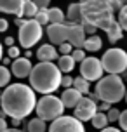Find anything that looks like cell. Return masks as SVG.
<instances>
[{
	"label": "cell",
	"mask_w": 127,
	"mask_h": 132,
	"mask_svg": "<svg viewBox=\"0 0 127 132\" xmlns=\"http://www.w3.org/2000/svg\"><path fill=\"white\" fill-rule=\"evenodd\" d=\"M35 111L38 115V118L45 120V122H54L56 118L63 117V111H65V104L61 97H56V96H42L37 103V108Z\"/></svg>",
	"instance_id": "cell-4"
},
{
	"label": "cell",
	"mask_w": 127,
	"mask_h": 132,
	"mask_svg": "<svg viewBox=\"0 0 127 132\" xmlns=\"http://www.w3.org/2000/svg\"><path fill=\"white\" fill-rule=\"evenodd\" d=\"M73 87L82 94H89V90H91V82L85 80L84 77H77L75 82H73Z\"/></svg>",
	"instance_id": "cell-23"
},
{
	"label": "cell",
	"mask_w": 127,
	"mask_h": 132,
	"mask_svg": "<svg viewBox=\"0 0 127 132\" xmlns=\"http://www.w3.org/2000/svg\"><path fill=\"white\" fill-rule=\"evenodd\" d=\"M4 42H5V45H9V47H12V45H14V38H12V37H7Z\"/></svg>",
	"instance_id": "cell-39"
},
{
	"label": "cell",
	"mask_w": 127,
	"mask_h": 132,
	"mask_svg": "<svg viewBox=\"0 0 127 132\" xmlns=\"http://www.w3.org/2000/svg\"><path fill=\"white\" fill-rule=\"evenodd\" d=\"M91 122H92L94 129H101V130H103V129H106V125H108V122H110V120H108L106 113L98 111V113H96V117H94Z\"/></svg>",
	"instance_id": "cell-21"
},
{
	"label": "cell",
	"mask_w": 127,
	"mask_h": 132,
	"mask_svg": "<svg viewBox=\"0 0 127 132\" xmlns=\"http://www.w3.org/2000/svg\"><path fill=\"white\" fill-rule=\"evenodd\" d=\"M11 70L7 66H0V87H7L11 82Z\"/></svg>",
	"instance_id": "cell-24"
},
{
	"label": "cell",
	"mask_w": 127,
	"mask_h": 132,
	"mask_svg": "<svg viewBox=\"0 0 127 132\" xmlns=\"http://www.w3.org/2000/svg\"><path fill=\"white\" fill-rule=\"evenodd\" d=\"M101 132H122V130H118V129H115V127H106V129H103Z\"/></svg>",
	"instance_id": "cell-40"
},
{
	"label": "cell",
	"mask_w": 127,
	"mask_h": 132,
	"mask_svg": "<svg viewBox=\"0 0 127 132\" xmlns=\"http://www.w3.org/2000/svg\"><path fill=\"white\" fill-rule=\"evenodd\" d=\"M35 4H37V7L38 9H47L49 7V4H51V0H33Z\"/></svg>",
	"instance_id": "cell-35"
},
{
	"label": "cell",
	"mask_w": 127,
	"mask_h": 132,
	"mask_svg": "<svg viewBox=\"0 0 127 132\" xmlns=\"http://www.w3.org/2000/svg\"><path fill=\"white\" fill-rule=\"evenodd\" d=\"M101 47H103V40L98 35H92V37H87L85 44H84V51L85 52H98Z\"/></svg>",
	"instance_id": "cell-19"
},
{
	"label": "cell",
	"mask_w": 127,
	"mask_h": 132,
	"mask_svg": "<svg viewBox=\"0 0 127 132\" xmlns=\"http://www.w3.org/2000/svg\"><path fill=\"white\" fill-rule=\"evenodd\" d=\"M84 97L82 92H78L75 87H70V89H65V92L61 94V101H63V104L65 108H75V106L78 104V101Z\"/></svg>",
	"instance_id": "cell-15"
},
{
	"label": "cell",
	"mask_w": 127,
	"mask_h": 132,
	"mask_svg": "<svg viewBox=\"0 0 127 132\" xmlns=\"http://www.w3.org/2000/svg\"><path fill=\"white\" fill-rule=\"evenodd\" d=\"M7 28H9V23H7V19L0 18V33H2V31H7Z\"/></svg>",
	"instance_id": "cell-36"
},
{
	"label": "cell",
	"mask_w": 127,
	"mask_h": 132,
	"mask_svg": "<svg viewBox=\"0 0 127 132\" xmlns=\"http://www.w3.org/2000/svg\"><path fill=\"white\" fill-rule=\"evenodd\" d=\"M44 35V30H42V24L37 19H26L25 24L19 26V44L21 47H25L26 51H30L31 47L42 38Z\"/></svg>",
	"instance_id": "cell-6"
},
{
	"label": "cell",
	"mask_w": 127,
	"mask_h": 132,
	"mask_svg": "<svg viewBox=\"0 0 127 132\" xmlns=\"http://www.w3.org/2000/svg\"><path fill=\"white\" fill-rule=\"evenodd\" d=\"M87 40V33L84 30L82 23H70V35H68V42L75 47V49H84V44Z\"/></svg>",
	"instance_id": "cell-11"
},
{
	"label": "cell",
	"mask_w": 127,
	"mask_h": 132,
	"mask_svg": "<svg viewBox=\"0 0 127 132\" xmlns=\"http://www.w3.org/2000/svg\"><path fill=\"white\" fill-rule=\"evenodd\" d=\"M37 57H38V63H54L56 59H59V51H56L52 44H44L38 47Z\"/></svg>",
	"instance_id": "cell-14"
},
{
	"label": "cell",
	"mask_w": 127,
	"mask_h": 132,
	"mask_svg": "<svg viewBox=\"0 0 127 132\" xmlns=\"http://www.w3.org/2000/svg\"><path fill=\"white\" fill-rule=\"evenodd\" d=\"M7 129H9V127H7V120L0 117V132H5Z\"/></svg>",
	"instance_id": "cell-37"
},
{
	"label": "cell",
	"mask_w": 127,
	"mask_h": 132,
	"mask_svg": "<svg viewBox=\"0 0 127 132\" xmlns=\"http://www.w3.org/2000/svg\"><path fill=\"white\" fill-rule=\"evenodd\" d=\"M49 21H51V24H63V23H66V14L59 7H51L49 9Z\"/></svg>",
	"instance_id": "cell-20"
},
{
	"label": "cell",
	"mask_w": 127,
	"mask_h": 132,
	"mask_svg": "<svg viewBox=\"0 0 127 132\" xmlns=\"http://www.w3.org/2000/svg\"><path fill=\"white\" fill-rule=\"evenodd\" d=\"M118 125H120V129L124 132H127V110H124V111L120 113V120H118Z\"/></svg>",
	"instance_id": "cell-31"
},
{
	"label": "cell",
	"mask_w": 127,
	"mask_h": 132,
	"mask_svg": "<svg viewBox=\"0 0 127 132\" xmlns=\"http://www.w3.org/2000/svg\"><path fill=\"white\" fill-rule=\"evenodd\" d=\"M0 99H2V92H0Z\"/></svg>",
	"instance_id": "cell-48"
},
{
	"label": "cell",
	"mask_w": 127,
	"mask_h": 132,
	"mask_svg": "<svg viewBox=\"0 0 127 132\" xmlns=\"http://www.w3.org/2000/svg\"><path fill=\"white\" fill-rule=\"evenodd\" d=\"M68 35H70V23L68 21L63 24H49L47 26V37L52 45L59 47L61 44L68 42Z\"/></svg>",
	"instance_id": "cell-10"
},
{
	"label": "cell",
	"mask_w": 127,
	"mask_h": 132,
	"mask_svg": "<svg viewBox=\"0 0 127 132\" xmlns=\"http://www.w3.org/2000/svg\"><path fill=\"white\" fill-rule=\"evenodd\" d=\"M49 132H85V127L78 118L63 115L51 123Z\"/></svg>",
	"instance_id": "cell-8"
},
{
	"label": "cell",
	"mask_w": 127,
	"mask_h": 132,
	"mask_svg": "<svg viewBox=\"0 0 127 132\" xmlns=\"http://www.w3.org/2000/svg\"><path fill=\"white\" fill-rule=\"evenodd\" d=\"M0 12L14 14L16 18L25 16V0H0Z\"/></svg>",
	"instance_id": "cell-13"
},
{
	"label": "cell",
	"mask_w": 127,
	"mask_h": 132,
	"mask_svg": "<svg viewBox=\"0 0 127 132\" xmlns=\"http://www.w3.org/2000/svg\"><path fill=\"white\" fill-rule=\"evenodd\" d=\"M5 132H23V130H19V129H7Z\"/></svg>",
	"instance_id": "cell-42"
},
{
	"label": "cell",
	"mask_w": 127,
	"mask_h": 132,
	"mask_svg": "<svg viewBox=\"0 0 127 132\" xmlns=\"http://www.w3.org/2000/svg\"><path fill=\"white\" fill-rule=\"evenodd\" d=\"M101 63H103L105 71H108V75H120V73L127 71V52L118 47L108 49L103 54Z\"/></svg>",
	"instance_id": "cell-5"
},
{
	"label": "cell",
	"mask_w": 127,
	"mask_h": 132,
	"mask_svg": "<svg viewBox=\"0 0 127 132\" xmlns=\"http://www.w3.org/2000/svg\"><path fill=\"white\" fill-rule=\"evenodd\" d=\"M103 63L98 57H85V59L80 63V77H84L89 82H99L103 78Z\"/></svg>",
	"instance_id": "cell-7"
},
{
	"label": "cell",
	"mask_w": 127,
	"mask_h": 132,
	"mask_svg": "<svg viewBox=\"0 0 127 132\" xmlns=\"http://www.w3.org/2000/svg\"><path fill=\"white\" fill-rule=\"evenodd\" d=\"M122 4H124V5H127V0H122Z\"/></svg>",
	"instance_id": "cell-45"
},
{
	"label": "cell",
	"mask_w": 127,
	"mask_h": 132,
	"mask_svg": "<svg viewBox=\"0 0 127 132\" xmlns=\"http://www.w3.org/2000/svg\"><path fill=\"white\" fill-rule=\"evenodd\" d=\"M37 12H38V7H37V4H35L33 0L25 4V16H26V18H31V19H35Z\"/></svg>",
	"instance_id": "cell-25"
},
{
	"label": "cell",
	"mask_w": 127,
	"mask_h": 132,
	"mask_svg": "<svg viewBox=\"0 0 127 132\" xmlns=\"http://www.w3.org/2000/svg\"><path fill=\"white\" fill-rule=\"evenodd\" d=\"M120 113H122L120 110L112 108V110L106 113V115H108V120H110V123H112V122H118V120H120Z\"/></svg>",
	"instance_id": "cell-29"
},
{
	"label": "cell",
	"mask_w": 127,
	"mask_h": 132,
	"mask_svg": "<svg viewBox=\"0 0 127 132\" xmlns=\"http://www.w3.org/2000/svg\"><path fill=\"white\" fill-rule=\"evenodd\" d=\"M84 30H85V33L89 35V37H92V35H96V30H98V26H94V24H89V23H85V24H84Z\"/></svg>",
	"instance_id": "cell-34"
},
{
	"label": "cell",
	"mask_w": 127,
	"mask_h": 132,
	"mask_svg": "<svg viewBox=\"0 0 127 132\" xmlns=\"http://www.w3.org/2000/svg\"><path fill=\"white\" fill-rule=\"evenodd\" d=\"M98 110H99V106L96 101H92L91 97H82L78 101V104L73 108V117L78 118L80 122H89L96 117Z\"/></svg>",
	"instance_id": "cell-9"
},
{
	"label": "cell",
	"mask_w": 127,
	"mask_h": 132,
	"mask_svg": "<svg viewBox=\"0 0 127 132\" xmlns=\"http://www.w3.org/2000/svg\"><path fill=\"white\" fill-rule=\"evenodd\" d=\"M75 63H77V61L73 59V56H72V54H68V56H59V59H58V66H59V70L63 73H66V75L75 68Z\"/></svg>",
	"instance_id": "cell-18"
},
{
	"label": "cell",
	"mask_w": 127,
	"mask_h": 132,
	"mask_svg": "<svg viewBox=\"0 0 127 132\" xmlns=\"http://www.w3.org/2000/svg\"><path fill=\"white\" fill-rule=\"evenodd\" d=\"M105 33L108 35V40H110L112 44H115V42H118V40L122 38V35H124V28L120 26V23H118V19H117Z\"/></svg>",
	"instance_id": "cell-17"
},
{
	"label": "cell",
	"mask_w": 127,
	"mask_h": 132,
	"mask_svg": "<svg viewBox=\"0 0 127 132\" xmlns=\"http://www.w3.org/2000/svg\"><path fill=\"white\" fill-rule=\"evenodd\" d=\"M19 123H21V120H19V118H12V127H14V129L19 125Z\"/></svg>",
	"instance_id": "cell-41"
},
{
	"label": "cell",
	"mask_w": 127,
	"mask_h": 132,
	"mask_svg": "<svg viewBox=\"0 0 127 132\" xmlns=\"http://www.w3.org/2000/svg\"><path fill=\"white\" fill-rule=\"evenodd\" d=\"M118 23H120V26L124 28V31H127V5H124L118 11Z\"/></svg>",
	"instance_id": "cell-27"
},
{
	"label": "cell",
	"mask_w": 127,
	"mask_h": 132,
	"mask_svg": "<svg viewBox=\"0 0 127 132\" xmlns=\"http://www.w3.org/2000/svg\"><path fill=\"white\" fill-rule=\"evenodd\" d=\"M11 71L16 78H30V75L33 71V64L30 57H18V59L12 61V66H11Z\"/></svg>",
	"instance_id": "cell-12"
},
{
	"label": "cell",
	"mask_w": 127,
	"mask_h": 132,
	"mask_svg": "<svg viewBox=\"0 0 127 132\" xmlns=\"http://www.w3.org/2000/svg\"><path fill=\"white\" fill-rule=\"evenodd\" d=\"M68 23H82V4H72L66 11Z\"/></svg>",
	"instance_id": "cell-16"
},
{
	"label": "cell",
	"mask_w": 127,
	"mask_h": 132,
	"mask_svg": "<svg viewBox=\"0 0 127 132\" xmlns=\"http://www.w3.org/2000/svg\"><path fill=\"white\" fill-rule=\"evenodd\" d=\"M58 64L54 63H38L33 66V71L30 75V85L35 92L40 94H52L61 87L63 75Z\"/></svg>",
	"instance_id": "cell-2"
},
{
	"label": "cell",
	"mask_w": 127,
	"mask_h": 132,
	"mask_svg": "<svg viewBox=\"0 0 127 132\" xmlns=\"http://www.w3.org/2000/svg\"><path fill=\"white\" fill-rule=\"evenodd\" d=\"M99 110H101V111H103V113H105V111H110V110H112V108H110V103H103V104H101L99 106Z\"/></svg>",
	"instance_id": "cell-38"
},
{
	"label": "cell",
	"mask_w": 127,
	"mask_h": 132,
	"mask_svg": "<svg viewBox=\"0 0 127 132\" xmlns=\"http://www.w3.org/2000/svg\"><path fill=\"white\" fill-rule=\"evenodd\" d=\"M2 57H4V49H2V44H0V61H2Z\"/></svg>",
	"instance_id": "cell-43"
},
{
	"label": "cell",
	"mask_w": 127,
	"mask_h": 132,
	"mask_svg": "<svg viewBox=\"0 0 127 132\" xmlns=\"http://www.w3.org/2000/svg\"><path fill=\"white\" fill-rule=\"evenodd\" d=\"M73 82H75V78H72L70 75H65V77H63V82H61V85L65 87V89H70V87H73Z\"/></svg>",
	"instance_id": "cell-33"
},
{
	"label": "cell",
	"mask_w": 127,
	"mask_h": 132,
	"mask_svg": "<svg viewBox=\"0 0 127 132\" xmlns=\"http://www.w3.org/2000/svg\"><path fill=\"white\" fill-rule=\"evenodd\" d=\"M72 56H73V59L77 63H82V61L85 59V51L84 49H75L73 52H72Z\"/></svg>",
	"instance_id": "cell-30"
},
{
	"label": "cell",
	"mask_w": 127,
	"mask_h": 132,
	"mask_svg": "<svg viewBox=\"0 0 127 132\" xmlns=\"http://www.w3.org/2000/svg\"><path fill=\"white\" fill-rule=\"evenodd\" d=\"M35 19L38 21L42 26L51 24V21H49V9H38V12H37V16H35Z\"/></svg>",
	"instance_id": "cell-26"
},
{
	"label": "cell",
	"mask_w": 127,
	"mask_h": 132,
	"mask_svg": "<svg viewBox=\"0 0 127 132\" xmlns=\"http://www.w3.org/2000/svg\"><path fill=\"white\" fill-rule=\"evenodd\" d=\"M37 103L38 101H37L33 87H28L25 84L7 85L0 99V106L7 117L19 120L31 115V111H35V108H37Z\"/></svg>",
	"instance_id": "cell-1"
},
{
	"label": "cell",
	"mask_w": 127,
	"mask_h": 132,
	"mask_svg": "<svg viewBox=\"0 0 127 132\" xmlns=\"http://www.w3.org/2000/svg\"><path fill=\"white\" fill-rule=\"evenodd\" d=\"M125 103H127V92H125Z\"/></svg>",
	"instance_id": "cell-46"
},
{
	"label": "cell",
	"mask_w": 127,
	"mask_h": 132,
	"mask_svg": "<svg viewBox=\"0 0 127 132\" xmlns=\"http://www.w3.org/2000/svg\"><path fill=\"white\" fill-rule=\"evenodd\" d=\"M87 2H91V0H80V4H87Z\"/></svg>",
	"instance_id": "cell-44"
},
{
	"label": "cell",
	"mask_w": 127,
	"mask_h": 132,
	"mask_svg": "<svg viewBox=\"0 0 127 132\" xmlns=\"http://www.w3.org/2000/svg\"><path fill=\"white\" fill-rule=\"evenodd\" d=\"M45 120L38 118V117L28 122V132H45Z\"/></svg>",
	"instance_id": "cell-22"
},
{
	"label": "cell",
	"mask_w": 127,
	"mask_h": 132,
	"mask_svg": "<svg viewBox=\"0 0 127 132\" xmlns=\"http://www.w3.org/2000/svg\"><path fill=\"white\" fill-rule=\"evenodd\" d=\"M26 2H31V0H25V4H26Z\"/></svg>",
	"instance_id": "cell-47"
},
{
	"label": "cell",
	"mask_w": 127,
	"mask_h": 132,
	"mask_svg": "<svg viewBox=\"0 0 127 132\" xmlns=\"http://www.w3.org/2000/svg\"><path fill=\"white\" fill-rule=\"evenodd\" d=\"M58 51H59V56H68V54H72L75 51V47L70 44V42H65V44H61L58 47Z\"/></svg>",
	"instance_id": "cell-28"
},
{
	"label": "cell",
	"mask_w": 127,
	"mask_h": 132,
	"mask_svg": "<svg viewBox=\"0 0 127 132\" xmlns=\"http://www.w3.org/2000/svg\"><path fill=\"white\" fill-rule=\"evenodd\" d=\"M127 89L124 85V80L118 75H106L96 84V96L98 99H101L103 103H120L122 99L125 97Z\"/></svg>",
	"instance_id": "cell-3"
},
{
	"label": "cell",
	"mask_w": 127,
	"mask_h": 132,
	"mask_svg": "<svg viewBox=\"0 0 127 132\" xmlns=\"http://www.w3.org/2000/svg\"><path fill=\"white\" fill-rule=\"evenodd\" d=\"M19 49H18V47H9V49H7V56H9V57H11V59H18V57H19Z\"/></svg>",
	"instance_id": "cell-32"
}]
</instances>
